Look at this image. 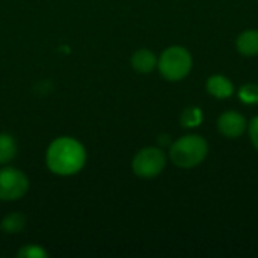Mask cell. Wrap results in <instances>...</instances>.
I'll use <instances>...</instances> for the list:
<instances>
[{"instance_id":"4fadbf2b","label":"cell","mask_w":258,"mask_h":258,"mask_svg":"<svg viewBox=\"0 0 258 258\" xmlns=\"http://www.w3.org/2000/svg\"><path fill=\"white\" fill-rule=\"evenodd\" d=\"M239 98L246 104H257L258 103V86L254 83L243 85L239 89Z\"/></svg>"},{"instance_id":"30bf717a","label":"cell","mask_w":258,"mask_h":258,"mask_svg":"<svg viewBox=\"0 0 258 258\" xmlns=\"http://www.w3.org/2000/svg\"><path fill=\"white\" fill-rule=\"evenodd\" d=\"M17 156V142L8 133H0V165H8Z\"/></svg>"},{"instance_id":"5bb4252c","label":"cell","mask_w":258,"mask_h":258,"mask_svg":"<svg viewBox=\"0 0 258 258\" xmlns=\"http://www.w3.org/2000/svg\"><path fill=\"white\" fill-rule=\"evenodd\" d=\"M17 255L20 258H45L48 257V252L39 245H24Z\"/></svg>"},{"instance_id":"8992f818","label":"cell","mask_w":258,"mask_h":258,"mask_svg":"<svg viewBox=\"0 0 258 258\" xmlns=\"http://www.w3.org/2000/svg\"><path fill=\"white\" fill-rule=\"evenodd\" d=\"M218 128H219L221 135H224L225 138L234 139V138H240L246 132L248 122L242 113L234 112V110H228L219 116Z\"/></svg>"},{"instance_id":"9c48e42d","label":"cell","mask_w":258,"mask_h":258,"mask_svg":"<svg viewBox=\"0 0 258 258\" xmlns=\"http://www.w3.org/2000/svg\"><path fill=\"white\" fill-rule=\"evenodd\" d=\"M236 47L243 56L258 54V30H245L236 41Z\"/></svg>"},{"instance_id":"9a60e30c","label":"cell","mask_w":258,"mask_h":258,"mask_svg":"<svg viewBox=\"0 0 258 258\" xmlns=\"http://www.w3.org/2000/svg\"><path fill=\"white\" fill-rule=\"evenodd\" d=\"M248 132H249L251 142L254 144V147L258 150V116L251 119V122L248 125Z\"/></svg>"},{"instance_id":"ba28073f","label":"cell","mask_w":258,"mask_h":258,"mask_svg":"<svg viewBox=\"0 0 258 258\" xmlns=\"http://www.w3.org/2000/svg\"><path fill=\"white\" fill-rule=\"evenodd\" d=\"M206 88H207V92L216 98H228L234 94L233 83L225 76H221V74H215L209 77Z\"/></svg>"},{"instance_id":"52a82bcc","label":"cell","mask_w":258,"mask_h":258,"mask_svg":"<svg viewBox=\"0 0 258 258\" xmlns=\"http://www.w3.org/2000/svg\"><path fill=\"white\" fill-rule=\"evenodd\" d=\"M130 63H132L133 70H136L138 73L148 74L157 67V57L151 50L141 48V50L133 53V56L130 59Z\"/></svg>"},{"instance_id":"277c9868","label":"cell","mask_w":258,"mask_h":258,"mask_svg":"<svg viewBox=\"0 0 258 258\" xmlns=\"http://www.w3.org/2000/svg\"><path fill=\"white\" fill-rule=\"evenodd\" d=\"M166 166V156L163 150L157 147L142 148L132 162L133 172L141 178H154Z\"/></svg>"},{"instance_id":"7c38bea8","label":"cell","mask_w":258,"mask_h":258,"mask_svg":"<svg viewBox=\"0 0 258 258\" xmlns=\"http://www.w3.org/2000/svg\"><path fill=\"white\" fill-rule=\"evenodd\" d=\"M203 121V112L198 107H187L181 115L183 127H197Z\"/></svg>"},{"instance_id":"7a4b0ae2","label":"cell","mask_w":258,"mask_h":258,"mask_svg":"<svg viewBox=\"0 0 258 258\" xmlns=\"http://www.w3.org/2000/svg\"><path fill=\"white\" fill-rule=\"evenodd\" d=\"M209 153L207 141L198 135H187L177 139L169 150V157L178 168H194L204 162Z\"/></svg>"},{"instance_id":"3957f363","label":"cell","mask_w":258,"mask_h":258,"mask_svg":"<svg viewBox=\"0 0 258 258\" xmlns=\"http://www.w3.org/2000/svg\"><path fill=\"white\" fill-rule=\"evenodd\" d=\"M192 63L190 53L180 45L166 48L157 60L160 74L169 82H180L187 77L192 70Z\"/></svg>"},{"instance_id":"8fae6325","label":"cell","mask_w":258,"mask_h":258,"mask_svg":"<svg viewBox=\"0 0 258 258\" xmlns=\"http://www.w3.org/2000/svg\"><path fill=\"white\" fill-rule=\"evenodd\" d=\"M26 227V216L23 213H9L2 221V230L8 234H17Z\"/></svg>"},{"instance_id":"5b68a950","label":"cell","mask_w":258,"mask_h":258,"mask_svg":"<svg viewBox=\"0 0 258 258\" xmlns=\"http://www.w3.org/2000/svg\"><path fill=\"white\" fill-rule=\"evenodd\" d=\"M27 190L29 180L23 171L12 166L0 169V201H18Z\"/></svg>"},{"instance_id":"6da1fadb","label":"cell","mask_w":258,"mask_h":258,"mask_svg":"<svg viewBox=\"0 0 258 258\" xmlns=\"http://www.w3.org/2000/svg\"><path fill=\"white\" fill-rule=\"evenodd\" d=\"M45 163L47 168L56 175H74L82 171L86 163V150L74 138L62 136L48 145Z\"/></svg>"}]
</instances>
